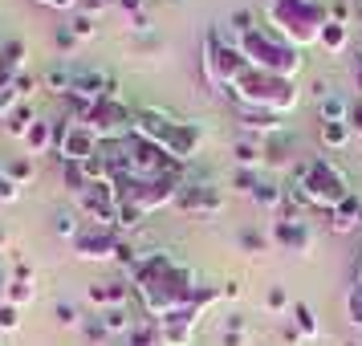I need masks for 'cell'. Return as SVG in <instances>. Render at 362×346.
Masks as SVG:
<instances>
[{
	"instance_id": "cell-1",
	"label": "cell",
	"mask_w": 362,
	"mask_h": 346,
	"mask_svg": "<svg viewBox=\"0 0 362 346\" xmlns=\"http://www.w3.org/2000/svg\"><path fill=\"white\" fill-rule=\"evenodd\" d=\"M131 285H134V294H139V301H143V310L155 322L167 318V313L183 310V306H192L199 297V277L183 261H175L167 248L139 257V265L131 269Z\"/></svg>"
},
{
	"instance_id": "cell-2",
	"label": "cell",
	"mask_w": 362,
	"mask_h": 346,
	"mask_svg": "<svg viewBox=\"0 0 362 346\" xmlns=\"http://www.w3.org/2000/svg\"><path fill=\"white\" fill-rule=\"evenodd\" d=\"M289 192L297 196L301 208H310V212H334L338 204H342L354 188L346 180V171L334 159L326 155H310V159H297L293 171H289Z\"/></svg>"
},
{
	"instance_id": "cell-3",
	"label": "cell",
	"mask_w": 362,
	"mask_h": 346,
	"mask_svg": "<svg viewBox=\"0 0 362 346\" xmlns=\"http://www.w3.org/2000/svg\"><path fill=\"white\" fill-rule=\"evenodd\" d=\"M134 134H143L147 143L155 147H163L175 163H192L204 147V127L192 122V118H180L171 115V110H159V106H147V110H139L134 115Z\"/></svg>"
},
{
	"instance_id": "cell-4",
	"label": "cell",
	"mask_w": 362,
	"mask_h": 346,
	"mask_svg": "<svg viewBox=\"0 0 362 346\" xmlns=\"http://www.w3.org/2000/svg\"><path fill=\"white\" fill-rule=\"evenodd\" d=\"M326 21H329L326 0H264V29L277 33L293 50L317 45Z\"/></svg>"
},
{
	"instance_id": "cell-5",
	"label": "cell",
	"mask_w": 362,
	"mask_h": 346,
	"mask_svg": "<svg viewBox=\"0 0 362 346\" xmlns=\"http://www.w3.org/2000/svg\"><path fill=\"white\" fill-rule=\"evenodd\" d=\"M228 94L240 102V106H252V110H273V115H281V118L289 115V110H297V102H301L297 82L277 78V74H264V69H257V66L248 69Z\"/></svg>"
},
{
	"instance_id": "cell-6",
	"label": "cell",
	"mask_w": 362,
	"mask_h": 346,
	"mask_svg": "<svg viewBox=\"0 0 362 346\" xmlns=\"http://www.w3.org/2000/svg\"><path fill=\"white\" fill-rule=\"evenodd\" d=\"M236 45H240V53H245V57H248L257 69H264V74H277V78H289V82H297V74L305 69V57H301V50L285 45V41H281L277 33H269L264 25L248 29L245 37H236Z\"/></svg>"
},
{
	"instance_id": "cell-7",
	"label": "cell",
	"mask_w": 362,
	"mask_h": 346,
	"mask_svg": "<svg viewBox=\"0 0 362 346\" xmlns=\"http://www.w3.org/2000/svg\"><path fill=\"white\" fill-rule=\"evenodd\" d=\"M134 115H139V110H131L122 98H102V102H90V106H78V118L102 139V147H106V143L131 139L134 134Z\"/></svg>"
},
{
	"instance_id": "cell-8",
	"label": "cell",
	"mask_w": 362,
	"mask_h": 346,
	"mask_svg": "<svg viewBox=\"0 0 362 346\" xmlns=\"http://www.w3.org/2000/svg\"><path fill=\"white\" fill-rule=\"evenodd\" d=\"M53 151H57L62 163H86V159H94V155L102 151V139L86 127L82 118L74 115V118H66V122L57 127V143H53Z\"/></svg>"
},
{
	"instance_id": "cell-9",
	"label": "cell",
	"mask_w": 362,
	"mask_h": 346,
	"mask_svg": "<svg viewBox=\"0 0 362 346\" xmlns=\"http://www.w3.org/2000/svg\"><path fill=\"white\" fill-rule=\"evenodd\" d=\"M175 208H180V212H196V216H220V208H224V192H220V183L216 180H208V175H192V171H187L180 196H175Z\"/></svg>"
},
{
	"instance_id": "cell-10",
	"label": "cell",
	"mask_w": 362,
	"mask_h": 346,
	"mask_svg": "<svg viewBox=\"0 0 362 346\" xmlns=\"http://www.w3.org/2000/svg\"><path fill=\"white\" fill-rule=\"evenodd\" d=\"M78 208H82L86 224L115 229L118 224V188H115V180H94L82 196H78Z\"/></svg>"
},
{
	"instance_id": "cell-11",
	"label": "cell",
	"mask_w": 362,
	"mask_h": 346,
	"mask_svg": "<svg viewBox=\"0 0 362 346\" xmlns=\"http://www.w3.org/2000/svg\"><path fill=\"white\" fill-rule=\"evenodd\" d=\"M269 241H273V248H281V253L310 257L317 232L310 229L305 216H273V224H269Z\"/></svg>"
},
{
	"instance_id": "cell-12",
	"label": "cell",
	"mask_w": 362,
	"mask_h": 346,
	"mask_svg": "<svg viewBox=\"0 0 362 346\" xmlns=\"http://www.w3.org/2000/svg\"><path fill=\"white\" fill-rule=\"evenodd\" d=\"M69 98L78 102V106H90V102H102V98H118V78L106 74V69H98V66H78L74 62V90H69Z\"/></svg>"
},
{
	"instance_id": "cell-13",
	"label": "cell",
	"mask_w": 362,
	"mask_h": 346,
	"mask_svg": "<svg viewBox=\"0 0 362 346\" xmlns=\"http://www.w3.org/2000/svg\"><path fill=\"white\" fill-rule=\"evenodd\" d=\"M118 245H122V232L118 229L86 224V229L74 236V257H78V261H115Z\"/></svg>"
},
{
	"instance_id": "cell-14",
	"label": "cell",
	"mask_w": 362,
	"mask_h": 346,
	"mask_svg": "<svg viewBox=\"0 0 362 346\" xmlns=\"http://www.w3.org/2000/svg\"><path fill=\"white\" fill-rule=\"evenodd\" d=\"M236 118H240V131L248 134V139H269V134H281L285 131V118L273 115V110H252V106H240L236 110Z\"/></svg>"
},
{
	"instance_id": "cell-15",
	"label": "cell",
	"mask_w": 362,
	"mask_h": 346,
	"mask_svg": "<svg viewBox=\"0 0 362 346\" xmlns=\"http://www.w3.org/2000/svg\"><path fill=\"white\" fill-rule=\"evenodd\" d=\"M261 151H264V167L269 171H293V134L281 131V134H269L261 139Z\"/></svg>"
},
{
	"instance_id": "cell-16",
	"label": "cell",
	"mask_w": 362,
	"mask_h": 346,
	"mask_svg": "<svg viewBox=\"0 0 362 346\" xmlns=\"http://www.w3.org/2000/svg\"><path fill=\"white\" fill-rule=\"evenodd\" d=\"M0 294H4V301H8V306H17V310H25V306H29V301L37 297L33 269H29V265H17V273L8 277V285H4Z\"/></svg>"
},
{
	"instance_id": "cell-17",
	"label": "cell",
	"mask_w": 362,
	"mask_h": 346,
	"mask_svg": "<svg viewBox=\"0 0 362 346\" xmlns=\"http://www.w3.org/2000/svg\"><path fill=\"white\" fill-rule=\"evenodd\" d=\"M329 229L338 232V236L362 229V196H358V192H350V196H346L342 204L329 212Z\"/></svg>"
},
{
	"instance_id": "cell-18",
	"label": "cell",
	"mask_w": 362,
	"mask_h": 346,
	"mask_svg": "<svg viewBox=\"0 0 362 346\" xmlns=\"http://www.w3.org/2000/svg\"><path fill=\"white\" fill-rule=\"evenodd\" d=\"M131 289L127 281H98V285H90V306H98V310H115V306H131Z\"/></svg>"
},
{
	"instance_id": "cell-19",
	"label": "cell",
	"mask_w": 362,
	"mask_h": 346,
	"mask_svg": "<svg viewBox=\"0 0 362 346\" xmlns=\"http://www.w3.org/2000/svg\"><path fill=\"white\" fill-rule=\"evenodd\" d=\"M285 196H289V188H281L273 175H261V183L252 188V196H248V200H252L257 208H264V212L277 216V212H281V204H285Z\"/></svg>"
},
{
	"instance_id": "cell-20",
	"label": "cell",
	"mask_w": 362,
	"mask_h": 346,
	"mask_svg": "<svg viewBox=\"0 0 362 346\" xmlns=\"http://www.w3.org/2000/svg\"><path fill=\"white\" fill-rule=\"evenodd\" d=\"M232 163H236V167H248V171H261V167H264L261 139H248V134H240V139L232 143Z\"/></svg>"
},
{
	"instance_id": "cell-21",
	"label": "cell",
	"mask_w": 362,
	"mask_h": 346,
	"mask_svg": "<svg viewBox=\"0 0 362 346\" xmlns=\"http://www.w3.org/2000/svg\"><path fill=\"white\" fill-rule=\"evenodd\" d=\"M41 86H45L49 94H66L69 98V90H74V62H66V57L53 62V66L41 74Z\"/></svg>"
},
{
	"instance_id": "cell-22",
	"label": "cell",
	"mask_w": 362,
	"mask_h": 346,
	"mask_svg": "<svg viewBox=\"0 0 362 346\" xmlns=\"http://www.w3.org/2000/svg\"><path fill=\"white\" fill-rule=\"evenodd\" d=\"M53 143H57V127L45 122V118H37L33 127H29V134H25V151H29V155H45Z\"/></svg>"
},
{
	"instance_id": "cell-23",
	"label": "cell",
	"mask_w": 362,
	"mask_h": 346,
	"mask_svg": "<svg viewBox=\"0 0 362 346\" xmlns=\"http://www.w3.org/2000/svg\"><path fill=\"white\" fill-rule=\"evenodd\" d=\"M350 110L354 102H346L342 94H326L317 102V122H350Z\"/></svg>"
},
{
	"instance_id": "cell-24",
	"label": "cell",
	"mask_w": 362,
	"mask_h": 346,
	"mask_svg": "<svg viewBox=\"0 0 362 346\" xmlns=\"http://www.w3.org/2000/svg\"><path fill=\"white\" fill-rule=\"evenodd\" d=\"M33 122H37V110H33V102H17V106H13V115L4 118V131L13 134V139H25Z\"/></svg>"
},
{
	"instance_id": "cell-25",
	"label": "cell",
	"mask_w": 362,
	"mask_h": 346,
	"mask_svg": "<svg viewBox=\"0 0 362 346\" xmlns=\"http://www.w3.org/2000/svg\"><path fill=\"white\" fill-rule=\"evenodd\" d=\"M317 139H322V147L342 151V147H350L354 131H350V122H317Z\"/></svg>"
},
{
	"instance_id": "cell-26",
	"label": "cell",
	"mask_w": 362,
	"mask_h": 346,
	"mask_svg": "<svg viewBox=\"0 0 362 346\" xmlns=\"http://www.w3.org/2000/svg\"><path fill=\"white\" fill-rule=\"evenodd\" d=\"M98 318H102V326H106V334H110V338H118V334L127 338V334H131V330H134L131 306H115V310H102Z\"/></svg>"
},
{
	"instance_id": "cell-27",
	"label": "cell",
	"mask_w": 362,
	"mask_h": 346,
	"mask_svg": "<svg viewBox=\"0 0 362 346\" xmlns=\"http://www.w3.org/2000/svg\"><path fill=\"white\" fill-rule=\"evenodd\" d=\"M317 45L326 53H342L350 45V25H338V21H326L322 25V37H317Z\"/></svg>"
},
{
	"instance_id": "cell-28",
	"label": "cell",
	"mask_w": 362,
	"mask_h": 346,
	"mask_svg": "<svg viewBox=\"0 0 362 346\" xmlns=\"http://www.w3.org/2000/svg\"><path fill=\"white\" fill-rule=\"evenodd\" d=\"M293 326H297V334L305 338V342H313V338H322V326H317V313L305 306V301H293Z\"/></svg>"
},
{
	"instance_id": "cell-29",
	"label": "cell",
	"mask_w": 362,
	"mask_h": 346,
	"mask_svg": "<svg viewBox=\"0 0 362 346\" xmlns=\"http://www.w3.org/2000/svg\"><path fill=\"white\" fill-rule=\"evenodd\" d=\"M127 346H163V338H159V322H155V318L134 322V330L127 334Z\"/></svg>"
},
{
	"instance_id": "cell-30",
	"label": "cell",
	"mask_w": 362,
	"mask_h": 346,
	"mask_svg": "<svg viewBox=\"0 0 362 346\" xmlns=\"http://www.w3.org/2000/svg\"><path fill=\"white\" fill-rule=\"evenodd\" d=\"M82 229H86V224L78 220L74 208H57V212H53V232H57V236H66L69 245H74V236H78Z\"/></svg>"
},
{
	"instance_id": "cell-31",
	"label": "cell",
	"mask_w": 362,
	"mask_h": 346,
	"mask_svg": "<svg viewBox=\"0 0 362 346\" xmlns=\"http://www.w3.org/2000/svg\"><path fill=\"white\" fill-rule=\"evenodd\" d=\"M62 180H66V188L74 192V196H82L86 188H90V171H86V163H62Z\"/></svg>"
},
{
	"instance_id": "cell-32",
	"label": "cell",
	"mask_w": 362,
	"mask_h": 346,
	"mask_svg": "<svg viewBox=\"0 0 362 346\" xmlns=\"http://www.w3.org/2000/svg\"><path fill=\"white\" fill-rule=\"evenodd\" d=\"M4 171H8V180L17 183V188H25V183L37 180V163L33 155H25V159H13V163H4Z\"/></svg>"
},
{
	"instance_id": "cell-33",
	"label": "cell",
	"mask_w": 362,
	"mask_h": 346,
	"mask_svg": "<svg viewBox=\"0 0 362 346\" xmlns=\"http://www.w3.org/2000/svg\"><path fill=\"white\" fill-rule=\"evenodd\" d=\"M264 310L273 313V318L289 313V310H293V297H289V289H285V285H269V294H264Z\"/></svg>"
},
{
	"instance_id": "cell-34",
	"label": "cell",
	"mask_w": 362,
	"mask_h": 346,
	"mask_svg": "<svg viewBox=\"0 0 362 346\" xmlns=\"http://www.w3.org/2000/svg\"><path fill=\"white\" fill-rule=\"evenodd\" d=\"M66 29L78 37V41H94V37H98V17H90V13H74Z\"/></svg>"
},
{
	"instance_id": "cell-35",
	"label": "cell",
	"mask_w": 362,
	"mask_h": 346,
	"mask_svg": "<svg viewBox=\"0 0 362 346\" xmlns=\"http://www.w3.org/2000/svg\"><path fill=\"white\" fill-rule=\"evenodd\" d=\"M248 29H257V13H252V8H236V13L228 17V33H232V41H236V37H245Z\"/></svg>"
},
{
	"instance_id": "cell-36",
	"label": "cell",
	"mask_w": 362,
	"mask_h": 346,
	"mask_svg": "<svg viewBox=\"0 0 362 346\" xmlns=\"http://www.w3.org/2000/svg\"><path fill=\"white\" fill-rule=\"evenodd\" d=\"M261 183V171H248V167H236V175H232V192H240V196H252V188Z\"/></svg>"
},
{
	"instance_id": "cell-37",
	"label": "cell",
	"mask_w": 362,
	"mask_h": 346,
	"mask_svg": "<svg viewBox=\"0 0 362 346\" xmlns=\"http://www.w3.org/2000/svg\"><path fill=\"white\" fill-rule=\"evenodd\" d=\"M269 245H273V241H269L264 232H257V229H245V232H240V248H245L248 257H257V253H264Z\"/></svg>"
},
{
	"instance_id": "cell-38",
	"label": "cell",
	"mask_w": 362,
	"mask_h": 346,
	"mask_svg": "<svg viewBox=\"0 0 362 346\" xmlns=\"http://www.w3.org/2000/svg\"><path fill=\"white\" fill-rule=\"evenodd\" d=\"M0 53H4V62H8V66L17 69V74H21V62L29 57V50H25V41H17V37H8V41L0 45Z\"/></svg>"
},
{
	"instance_id": "cell-39",
	"label": "cell",
	"mask_w": 362,
	"mask_h": 346,
	"mask_svg": "<svg viewBox=\"0 0 362 346\" xmlns=\"http://www.w3.org/2000/svg\"><path fill=\"white\" fill-rule=\"evenodd\" d=\"M53 318H57V326H82V313L74 301H53Z\"/></svg>"
},
{
	"instance_id": "cell-40",
	"label": "cell",
	"mask_w": 362,
	"mask_h": 346,
	"mask_svg": "<svg viewBox=\"0 0 362 346\" xmlns=\"http://www.w3.org/2000/svg\"><path fill=\"white\" fill-rule=\"evenodd\" d=\"M346 318H350V326L362 330V285H350V294H346Z\"/></svg>"
},
{
	"instance_id": "cell-41",
	"label": "cell",
	"mask_w": 362,
	"mask_h": 346,
	"mask_svg": "<svg viewBox=\"0 0 362 346\" xmlns=\"http://www.w3.org/2000/svg\"><path fill=\"white\" fill-rule=\"evenodd\" d=\"M53 45H57V53H62V57H74V50H78V45H82V41H78V37L69 33L66 25H62V29H57V33H53Z\"/></svg>"
},
{
	"instance_id": "cell-42",
	"label": "cell",
	"mask_w": 362,
	"mask_h": 346,
	"mask_svg": "<svg viewBox=\"0 0 362 346\" xmlns=\"http://www.w3.org/2000/svg\"><path fill=\"white\" fill-rule=\"evenodd\" d=\"M37 86H41V78H33V74H17V78H13V90H17V98H21V102L33 98Z\"/></svg>"
},
{
	"instance_id": "cell-43",
	"label": "cell",
	"mask_w": 362,
	"mask_h": 346,
	"mask_svg": "<svg viewBox=\"0 0 362 346\" xmlns=\"http://www.w3.org/2000/svg\"><path fill=\"white\" fill-rule=\"evenodd\" d=\"M17 326H21V310L8 306V301H0V330L8 334V330H17Z\"/></svg>"
},
{
	"instance_id": "cell-44",
	"label": "cell",
	"mask_w": 362,
	"mask_h": 346,
	"mask_svg": "<svg viewBox=\"0 0 362 346\" xmlns=\"http://www.w3.org/2000/svg\"><path fill=\"white\" fill-rule=\"evenodd\" d=\"M13 200H21V188L8 180V171L0 167V204H13Z\"/></svg>"
},
{
	"instance_id": "cell-45",
	"label": "cell",
	"mask_w": 362,
	"mask_h": 346,
	"mask_svg": "<svg viewBox=\"0 0 362 346\" xmlns=\"http://www.w3.org/2000/svg\"><path fill=\"white\" fill-rule=\"evenodd\" d=\"M82 334L90 338V342H106L110 334H106V326H102V318H90V322H82Z\"/></svg>"
},
{
	"instance_id": "cell-46",
	"label": "cell",
	"mask_w": 362,
	"mask_h": 346,
	"mask_svg": "<svg viewBox=\"0 0 362 346\" xmlns=\"http://www.w3.org/2000/svg\"><path fill=\"white\" fill-rule=\"evenodd\" d=\"M17 90H13V86H4V90H0V122H4V118L13 115V106H17Z\"/></svg>"
},
{
	"instance_id": "cell-47",
	"label": "cell",
	"mask_w": 362,
	"mask_h": 346,
	"mask_svg": "<svg viewBox=\"0 0 362 346\" xmlns=\"http://www.w3.org/2000/svg\"><path fill=\"white\" fill-rule=\"evenodd\" d=\"M220 346H248V330H224Z\"/></svg>"
},
{
	"instance_id": "cell-48",
	"label": "cell",
	"mask_w": 362,
	"mask_h": 346,
	"mask_svg": "<svg viewBox=\"0 0 362 346\" xmlns=\"http://www.w3.org/2000/svg\"><path fill=\"white\" fill-rule=\"evenodd\" d=\"M106 4H115V0H78V13H90V17H98Z\"/></svg>"
},
{
	"instance_id": "cell-49",
	"label": "cell",
	"mask_w": 362,
	"mask_h": 346,
	"mask_svg": "<svg viewBox=\"0 0 362 346\" xmlns=\"http://www.w3.org/2000/svg\"><path fill=\"white\" fill-rule=\"evenodd\" d=\"M281 338H285V346H301V342H305V338L297 334V326H293V322H285V326H281Z\"/></svg>"
},
{
	"instance_id": "cell-50",
	"label": "cell",
	"mask_w": 362,
	"mask_h": 346,
	"mask_svg": "<svg viewBox=\"0 0 362 346\" xmlns=\"http://www.w3.org/2000/svg\"><path fill=\"white\" fill-rule=\"evenodd\" d=\"M13 78H17V69L8 66V62H4V53H0V90H4V86H13Z\"/></svg>"
},
{
	"instance_id": "cell-51",
	"label": "cell",
	"mask_w": 362,
	"mask_h": 346,
	"mask_svg": "<svg viewBox=\"0 0 362 346\" xmlns=\"http://www.w3.org/2000/svg\"><path fill=\"white\" fill-rule=\"evenodd\" d=\"M224 330H248V322L240 313H228V318H224Z\"/></svg>"
},
{
	"instance_id": "cell-52",
	"label": "cell",
	"mask_w": 362,
	"mask_h": 346,
	"mask_svg": "<svg viewBox=\"0 0 362 346\" xmlns=\"http://www.w3.org/2000/svg\"><path fill=\"white\" fill-rule=\"evenodd\" d=\"M350 131H358V139H362V106L354 102V110H350Z\"/></svg>"
},
{
	"instance_id": "cell-53",
	"label": "cell",
	"mask_w": 362,
	"mask_h": 346,
	"mask_svg": "<svg viewBox=\"0 0 362 346\" xmlns=\"http://www.w3.org/2000/svg\"><path fill=\"white\" fill-rule=\"evenodd\" d=\"M37 4H45V8H78V0H37Z\"/></svg>"
},
{
	"instance_id": "cell-54",
	"label": "cell",
	"mask_w": 362,
	"mask_h": 346,
	"mask_svg": "<svg viewBox=\"0 0 362 346\" xmlns=\"http://www.w3.org/2000/svg\"><path fill=\"white\" fill-rule=\"evenodd\" d=\"M224 297H228V301H236V297H240V281H228V285H224Z\"/></svg>"
},
{
	"instance_id": "cell-55",
	"label": "cell",
	"mask_w": 362,
	"mask_h": 346,
	"mask_svg": "<svg viewBox=\"0 0 362 346\" xmlns=\"http://www.w3.org/2000/svg\"><path fill=\"white\" fill-rule=\"evenodd\" d=\"M354 82H358V94H362V57H358V69H354Z\"/></svg>"
},
{
	"instance_id": "cell-56",
	"label": "cell",
	"mask_w": 362,
	"mask_h": 346,
	"mask_svg": "<svg viewBox=\"0 0 362 346\" xmlns=\"http://www.w3.org/2000/svg\"><path fill=\"white\" fill-rule=\"evenodd\" d=\"M354 21L362 25V0H354Z\"/></svg>"
},
{
	"instance_id": "cell-57",
	"label": "cell",
	"mask_w": 362,
	"mask_h": 346,
	"mask_svg": "<svg viewBox=\"0 0 362 346\" xmlns=\"http://www.w3.org/2000/svg\"><path fill=\"white\" fill-rule=\"evenodd\" d=\"M354 285H362V257H358V273H354Z\"/></svg>"
},
{
	"instance_id": "cell-58",
	"label": "cell",
	"mask_w": 362,
	"mask_h": 346,
	"mask_svg": "<svg viewBox=\"0 0 362 346\" xmlns=\"http://www.w3.org/2000/svg\"><path fill=\"white\" fill-rule=\"evenodd\" d=\"M4 245H8V232L0 229V248H4Z\"/></svg>"
},
{
	"instance_id": "cell-59",
	"label": "cell",
	"mask_w": 362,
	"mask_h": 346,
	"mask_svg": "<svg viewBox=\"0 0 362 346\" xmlns=\"http://www.w3.org/2000/svg\"><path fill=\"white\" fill-rule=\"evenodd\" d=\"M342 346H362V342H342Z\"/></svg>"
},
{
	"instance_id": "cell-60",
	"label": "cell",
	"mask_w": 362,
	"mask_h": 346,
	"mask_svg": "<svg viewBox=\"0 0 362 346\" xmlns=\"http://www.w3.org/2000/svg\"><path fill=\"white\" fill-rule=\"evenodd\" d=\"M358 57H362V45H358Z\"/></svg>"
},
{
	"instance_id": "cell-61",
	"label": "cell",
	"mask_w": 362,
	"mask_h": 346,
	"mask_svg": "<svg viewBox=\"0 0 362 346\" xmlns=\"http://www.w3.org/2000/svg\"><path fill=\"white\" fill-rule=\"evenodd\" d=\"M115 4H118V0H115Z\"/></svg>"
}]
</instances>
